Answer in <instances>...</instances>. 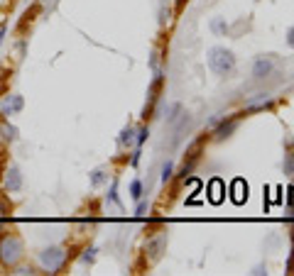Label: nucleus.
<instances>
[{"label":"nucleus","instance_id":"21","mask_svg":"<svg viewBox=\"0 0 294 276\" xmlns=\"http://www.w3.org/2000/svg\"><path fill=\"white\" fill-rule=\"evenodd\" d=\"M5 32H8V27H5V25H0V44H3V39H5Z\"/></svg>","mask_w":294,"mask_h":276},{"label":"nucleus","instance_id":"7","mask_svg":"<svg viewBox=\"0 0 294 276\" xmlns=\"http://www.w3.org/2000/svg\"><path fill=\"white\" fill-rule=\"evenodd\" d=\"M0 134H3V140H5V142H15V140H17V127L10 125V122H3Z\"/></svg>","mask_w":294,"mask_h":276},{"label":"nucleus","instance_id":"10","mask_svg":"<svg viewBox=\"0 0 294 276\" xmlns=\"http://www.w3.org/2000/svg\"><path fill=\"white\" fill-rule=\"evenodd\" d=\"M233 130H236V120H230L228 125H221V127L216 130V137H218V140H223V137H228Z\"/></svg>","mask_w":294,"mask_h":276},{"label":"nucleus","instance_id":"22","mask_svg":"<svg viewBox=\"0 0 294 276\" xmlns=\"http://www.w3.org/2000/svg\"><path fill=\"white\" fill-rule=\"evenodd\" d=\"M108 198L113 200V203H118V196H115V186H113V188H111V193H108Z\"/></svg>","mask_w":294,"mask_h":276},{"label":"nucleus","instance_id":"5","mask_svg":"<svg viewBox=\"0 0 294 276\" xmlns=\"http://www.w3.org/2000/svg\"><path fill=\"white\" fill-rule=\"evenodd\" d=\"M3 186H5V191H10V193H17V191L23 188V174H20L17 164H10L8 169H5V178H3Z\"/></svg>","mask_w":294,"mask_h":276},{"label":"nucleus","instance_id":"8","mask_svg":"<svg viewBox=\"0 0 294 276\" xmlns=\"http://www.w3.org/2000/svg\"><path fill=\"white\" fill-rule=\"evenodd\" d=\"M164 242H167L164 235H159L157 240H150V242H147V252H152V257H159V249L164 247Z\"/></svg>","mask_w":294,"mask_h":276},{"label":"nucleus","instance_id":"2","mask_svg":"<svg viewBox=\"0 0 294 276\" xmlns=\"http://www.w3.org/2000/svg\"><path fill=\"white\" fill-rule=\"evenodd\" d=\"M208 68L218 74V76H226L230 74L233 68H236V56L230 49L226 47H214L211 52H208Z\"/></svg>","mask_w":294,"mask_h":276},{"label":"nucleus","instance_id":"3","mask_svg":"<svg viewBox=\"0 0 294 276\" xmlns=\"http://www.w3.org/2000/svg\"><path fill=\"white\" fill-rule=\"evenodd\" d=\"M64 262H67V252H64V247H47V249L39 252V264L45 266L47 271H52V274H57Z\"/></svg>","mask_w":294,"mask_h":276},{"label":"nucleus","instance_id":"9","mask_svg":"<svg viewBox=\"0 0 294 276\" xmlns=\"http://www.w3.org/2000/svg\"><path fill=\"white\" fill-rule=\"evenodd\" d=\"M106 181H108V174H106V171H103V169H96V171H93V174H91V186H93V188L103 186V183H106Z\"/></svg>","mask_w":294,"mask_h":276},{"label":"nucleus","instance_id":"17","mask_svg":"<svg viewBox=\"0 0 294 276\" xmlns=\"http://www.w3.org/2000/svg\"><path fill=\"white\" fill-rule=\"evenodd\" d=\"M170 178H172V162H167L164 169H162V183H167Z\"/></svg>","mask_w":294,"mask_h":276},{"label":"nucleus","instance_id":"18","mask_svg":"<svg viewBox=\"0 0 294 276\" xmlns=\"http://www.w3.org/2000/svg\"><path fill=\"white\" fill-rule=\"evenodd\" d=\"M211 27H214V32H218V34H223L228 30V25L223 22V20H214V25H211Z\"/></svg>","mask_w":294,"mask_h":276},{"label":"nucleus","instance_id":"13","mask_svg":"<svg viewBox=\"0 0 294 276\" xmlns=\"http://www.w3.org/2000/svg\"><path fill=\"white\" fill-rule=\"evenodd\" d=\"M135 134H137V137H135L137 147H142V144H145V140H147V134H150V130H147V127H140Z\"/></svg>","mask_w":294,"mask_h":276},{"label":"nucleus","instance_id":"14","mask_svg":"<svg viewBox=\"0 0 294 276\" xmlns=\"http://www.w3.org/2000/svg\"><path fill=\"white\" fill-rule=\"evenodd\" d=\"M93 259H96V249H93V247L86 249V254H81V262H83V264H93Z\"/></svg>","mask_w":294,"mask_h":276},{"label":"nucleus","instance_id":"15","mask_svg":"<svg viewBox=\"0 0 294 276\" xmlns=\"http://www.w3.org/2000/svg\"><path fill=\"white\" fill-rule=\"evenodd\" d=\"M284 171H287L289 176H294V152L287 156V162H284Z\"/></svg>","mask_w":294,"mask_h":276},{"label":"nucleus","instance_id":"4","mask_svg":"<svg viewBox=\"0 0 294 276\" xmlns=\"http://www.w3.org/2000/svg\"><path fill=\"white\" fill-rule=\"evenodd\" d=\"M25 108V98L20 93H12L8 98L3 100V105H0V115L3 118H12V115H20Z\"/></svg>","mask_w":294,"mask_h":276},{"label":"nucleus","instance_id":"11","mask_svg":"<svg viewBox=\"0 0 294 276\" xmlns=\"http://www.w3.org/2000/svg\"><path fill=\"white\" fill-rule=\"evenodd\" d=\"M130 196H133V198L135 200H140L142 198V181H133V183H130Z\"/></svg>","mask_w":294,"mask_h":276},{"label":"nucleus","instance_id":"19","mask_svg":"<svg viewBox=\"0 0 294 276\" xmlns=\"http://www.w3.org/2000/svg\"><path fill=\"white\" fill-rule=\"evenodd\" d=\"M145 210H147V203H145V200H140V205H137V210H135V215H145Z\"/></svg>","mask_w":294,"mask_h":276},{"label":"nucleus","instance_id":"23","mask_svg":"<svg viewBox=\"0 0 294 276\" xmlns=\"http://www.w3.org/2000/svg\"><path fill=\"white\" fill-rule=\"evenodd\" d=\"M287 203H289V205H294V186L289 188V198H287Z\"/></svg>","mask_w":294,"mask_h":276},{"label":"nucleus","instance_id":"6","mask_svg":"<svg viewBox=\"0 0 294 276\" xmlns=\"http://www.w3.org/2000/svg\"><path fill=\"white\" fill-rule=\"evenodd\" d=\"M272 74V61L267 56H260L258 61H255V66H253V76L255 78H267Z\"/></svg>","mask_w":294,"mask_h":276},{"label":"nucleus","instance_id":"12","mask_svg":"<svg viewBox=\"0 0 294 276\" xmlns=\"http://www.w3.org/2000/svg\"><path fill=\"white\" fill-rule=\"evenodd\" d=\"M133 134H135V130H133V127H125L123 134H120V144H123V147H125V144H130L133 140H135Z\"/></svg>","mask_w":294,"mask_h":276},{"label":"nucleus","instance_id":"1","mask_svg":"<svg viewBox=\"0 0 294 276\" xmlns=\"http://www.w3.org/2000/svg\"><path fill=\"white\" fill-rule=\"evenodd\" d=\"M25 254V244L17 235H3L0 237V264L5 269H15Z\"/></svg>","mask_w":294,"mask_h":276},{"label":"nucleus","instance_id":"20","mask_svg":"<svg viewBox=\"0 0 294 276\" xmlns=\"http://www.w3.org/2000/svg\"><path fill=\"white\" fill-rule=\"evenodd\" d=\"M287 44H289V47L294 49V27L289 30V32H287Z\"/></svg>","mask_w":294,"mask_h":276},{"label":"nucleus","instance_id":"16","mask_svg":"<svg viewBox=\"0 0 294 276\" xmlns=\"http://www.w3.org/2000/svg\"><path fill=\"white\" fill-rule=\"evenodd\" d=\"M12 274H17V276H32V274H37V271H34V269H30V266H15V271H12Z\"/></svg>","mask_w":294,"mask_h":276}]
</instances>
